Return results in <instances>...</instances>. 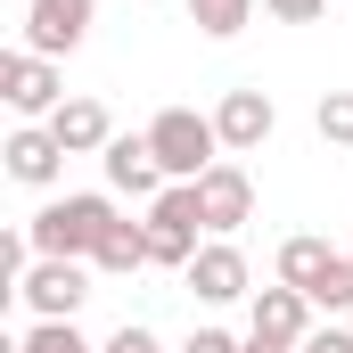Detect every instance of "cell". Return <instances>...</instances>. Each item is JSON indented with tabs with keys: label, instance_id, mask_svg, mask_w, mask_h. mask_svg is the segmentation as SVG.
<instances>
[{
	"label": "cell",
	"instance_id": "4",
	"mask_svg": "<svg viewBox=\"0 0 353 353\" xmlns=\"http://www.w3.org/2000/svg\"><path fill=\"white\" fill-rule=\"evenodd\" d=\"M197 230H205L197 181H173L165 197H148V263H165V271H189V255H197Z\"/></svg>",
	"mask_w": 353,
	"mask_h": 353
},
{
	"label": "cell",
	"instance_id": "9",
	"mask_svg": "<svg viewBox=\"0 0 353 353\" xmlns=\"http://www.w3.org/2000/svg\"><path fill=\"white\" fill-rule=\"evenodd\" d=\"M90 33V0H33L25 8V50L33 58H66V50H83Z\"/></svg>",
	"mask_w": 353,
	"mask_h": 353
},
{
	"label": "cell",
	"instance_id": "3",
	"mask_svg": "<svg viewBox=\"0 0 353 353\" xmlns=\"http://www.w3.org/2000/svg\"><path fill=\"white\" fill-rule=\"evenodd\" d=\"M148 148H157L165 181H197V173L222 165V132H214V115H197V107H165V115L148 123Z\"/></svg>",
	"mask_w": 353,
	"mask_h": 353
},
{
	"label": "cell",
	"instance_id": "20",
	"mask_svg": "<svg viewBox=\"0 0 353 353\" xmlns=\"http://www.w3.org/2000/svg\"><path fill=\"white\" fill-rule=\"evenodd\" d=\"M99 353H165V345H157V337H148L140 321H123V329H115V337H107Z\"/></svg>",
	"mask_w": 353,
	"mask_h": 353
},
{
	"label": "cell",
	"instance_id": "13",
	"mask_svg": "<svg viewBox=\"0 0 353 353\" xmlns=\"http://www.w3.org/2000/svg\"><path fill=\"white\" fill-rule=\"evenodd\" d=\"M0 157H8V181H25V189H50L58 165H66V148H58V132H50V123H17Z\"/></svg>",
	"mask_w": 353,
	"mask_h": 353
},
{
	"label": "cell",
	"instance_id": "8",
	"mask_svg": "<svg viewBox=\"0 0 353 353\" xmlns=\"http://www.w3.org/2000/svg\"><path fill=\"white\" fill-rule=\"evenodd\" d=\"M271 123H279V107H271V90H255V83L222 90V107H214V132H222V148H230V157L263 148V140H271Z\"/></svg>",
	"mask_w": 353,
	"mask_h": 353
},
{
	"label": "cell",
	"instance_id": "1",
	"mask_svg": "<svg viewBox=\"0 0 353 353\" xmlns=\"http://www.w3.org/2000/svg\"><path fill=\"white\" fill-rule=\"evenodd\" d=\"M115 222H123V214H115L107 197H90V189H83V197H50V205H41L25 230H33V255H66V263H90V255H99V239H107Z\"/></svg>",
	"mask_w": 353,
	"mask_h": 353
},
{
	"label": "cell",
	"instance_id": "2",
	"mask_svg": "<svg viewBox=\"0 0 353 353\" xmlns=\"http://www.w3.org/2000/svg\"><path fill=\"white\" fill-rule=\"evenodd\" d=\"M279 288H304L321 312H345L353 304V255L329 247V239H312V230H296L279 247Z\"/></svg>",
	"mask_w": 353,
	"mask_h": 353
},
{
	"label": "cell",
	"instance_id": "24",
	"mask_svg": "<svg viewBox=\"0 0 353 353\" xmlns=\"http://www.w3.org/2000/svg\"><path fill=\"white\" fill-rule=\"evenodd\" d=\"M345 255H353V247H345Z\"/></svg>",
	"mask_w": 353,
	"mask_h": 353
},
{
	"label": "cell",
	"instance_id": "15",
	"mask_svg": "<svg viewBox=\"0 0 353 353\" xmlns=\"http://www.w3.org/2000/svg\"><path fill=\"white\" fill-rule=\"evenodd\" d=\"M90 263L107 271V279H132V271L148 263V222H115V230L99 239V255H90Z\"/></svg>",
	"mask_w": 353,
	"mask_h": 353
},
{
	"label": "cell",
	"instance_id": "19",
	"mask_svg": "<svg viewBox=\"0 0 353 353\" xmlns=\"http://www.w3.org/2000/svg\"><path fill=\"white\" fill-rule=\"evenodd\" d=\"M263 8L279 25H321V17H329V0H263Z\"/></svg>",
	"mask_w": 353,
	"mask_h": 353
},
{
	"label": "cell",
	"instance_id": "22",
	"mask_svg": "<svg viewBox=\"0 0 353 353\" xmlns=\"http://www.w3.org/2000/svg\"><path fill=\"white\" fill-rule=\"evenodd\" d=\"M296 353H353V337H345V329H312Z\"/></svg>",
	"mask_w": 353,
	"mask_h": 353
},
{
	"label": "cell",
	"instance_id": "18",
	"mask_svg": "<svg viewBox=\"0 0 353 353\" xmlns=\"http://www.w3.org/2000/svg\"><path fill=\"white\" fill-rule=\"evenodd\" d=\"M312 123H321V140H329V148H353V90H329Z\"/></svg>",
	"mask_w": 353,
	"mask_h": 353
},
{
	"label": "cell",
	"instance_id": "10",
	"mask_svg": "<svg viewBox=\"0 0 353 353\" xmlns=\"http://www.w3.org/2000/svg\"><path fill=\"white\" fill-rule=\"evenodd\" d=\"M197 205H205V230L214 239H230L247 214H255V181H247V165H214V173H197Z\"/></svg>",
	"mask_w": 353,
	"mask_h": 353
},
{
	"label": "cell",
	"instance_id": "17",
	"mask_svg": "<svg viewBox=\"0 0 353 353\" xmlns=\"http://www.w3.org/2000/svg\"><path fill=\"white\" fill-rule=\"evenodd\" d=\"M17 353H99V345H90V337L74 329V321H33Z\"/></svg>",
	"mask_w": 353,
	"mask_h": 353
},
{
	"label": "cell",
	"instance_id": "7",
	"mask_svg": "<svg viewBox=\"0 0 353 353\" xmlns=\"http://www.w3.org/2000/svg\"><path fill=\"white\" fill-rule=\"evenodd\" d=\"M99 165H107V189H123V197H165L173 189L165 165H157V148H148V132H115L99 148Z\"/></svg>",
	"mask_w": 353,
	"mask_h": 353
},
{
	"label": "cell",
	"instance_id": "23",
	"mask_svg": "<svg viewBox=\"0 0 353 353\" xmlns=\"http://www.w3.org/2000/svg\"><path fill=\"white\" fill-rule=\"evenodd\" d=\"M247 353H296V345H271V337H247Z\"/></svg>",
	"mask_w": 353,
	"mask_h": 353
},
{
	"label": "cell",
	"instance_id": "14",
	"mask_svg": "<svg viewBox=\"0 0 353 353\" xmlns=\"http://www.w3.org/2000/svg\"><path fill=\"white\" fill-rule=\"evenodd\" d=\"M50 132H58V148H66V157H90V148H107V140H115V123H107V107H99V99H66V107L50 115Z\"/></svg>",
	"mask_w": 353,
	"mask_h": 353
},
{
	"label": "cell",
	"instance_id": "11",
	"mask_svg": "<svg viewBox=\"0 0 353 353\" xmlns=\"http://www.w3.org/2000/svg\"><path fill=\"white\" fill-rule=\"evenodd\" d=\"M181 279L197 288V304H239V296H247V255H239L230 239H205Z\"/></svg>",
	"mask_w": 353,
	"mask_h": 353
},
{
	"label": "cell",
	"instance_id": "16",
	"mask_svg": "<svg viewBox=\"0 0 353 353\" xmlns=\"http://www.w3.org/2000/svg\"><path fill=\"white\" fill-rule=\"evenodd\" d=\"M189 17H197V33H214V41H230V33H247V17H255V0H189Z\"/></svg>",
	"mask_w": 353,
	"mask_h": 353
},
{
	"label": "cell",
	"instance_id": "12",
	"mask_svg": "<svg viewBox=\"0 0 353 353\" xmlns=\"http://www.w3.org/2000/svg\"><path fill=\"white\" fill-rule=\"evenodd\" d=\"M247 337L304 345V337H312V296H304V288H255V321H247Z\"/></svg>",
	"mask_w": 353,
	"mask_h": 353
},
{
	"label": "cell",
	"instance_id": "5",
	"mask_svg": "<svg viewBox=\"0 0 353 353\" xmlns=\"http://www.w3.org/2000/svg\"><path fill=\"white\" fill-rule=\"evenodd\" d=\"M0 99H8L25 123H50V115L66 107V74H58V58L8 50V58H0Z\"/></svg>",
	"mask_w": 353,
	"mask_h": 353
},
{
	"label": "cell",
	"instance_id": "6",
	"mask_svg": "<svg viewBox=\"0 0 353 353\" xmlns=\"http://www.w3.org/2000/svg\"><path fill=\"white\" fill-rule=\"evenodd\" d=\"M17 296L33 304V321H74V312H83V296H90V271L66 263V255H41V263L25 271V288H17Z\"/></svg>",
	"mask_w": 353,
	"mask_h": 353
},
{
	"label": "cell",
	"instance_id": "21",
	"mask_svg": "<svg viewBox=\"0 0 353 353\" xmlns=\"http://www.w3.org/2000/svg\"><path fill=\"white\" fill-rule=\"evenodd\" d=\"M181 353H247V337H230V329H197Z\"/></svg>",
	"mask_w": 353,
	"mask_h": 353
}]
</instances>
